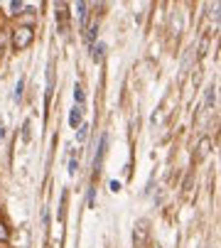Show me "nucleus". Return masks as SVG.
Segmentation results:
<instances>
[{
	"label": "nucleus",
	"instance_id": "nucleus-10",
	"mask_svg": "<svg viewBox=\"0 0 221 248\" xmlns=\"http://www.w3.org/2000/svg\"><path fill=\"white\" fill-rule=\"evenodd\" d=\"M96 32H98V25H91L89 32H86V42H94L96 40Z\"/></svg>",
	"mask_w": 221,
	"mask_h": 248
},
{
	"label": "nucleus",
	"instance_id": "nucleus-14",
	"mask_svg": "<svg viewBox=\"0 0 221 248\" xmlns=\"http://www.w3.org/2000/svg\"><path fill=\"white\" fill-rule=\"evenodd\" d=\"M10 8H13V10H15V15H20V10H22V8H25V5H22V3H20V0H15V3H13V5H10Z\"/></svg>",
	"mask_w": 221,
	"mask_h": 248
},
{
	"label": "nucleus",
	"instance_id": "nucleus-5",
	"mask_svg": "<svg viewBox=\"0 0 221 248\" xmlns=\"http://www.w3.org/2000/svg\"><path fill=\"white\" fill-rule=\"evenodd\" d=\"M145 226H147V221H140V224H138V243H142V241H145V236H147Z\"/></svg>",
	"mask_w": 221,
	"mask_h": 248
},
{
	"label": "nucleus",
	"instance_id": "nucleus-17",
	"mask_svg": "<svg viewBox=\"0 0 221 248\" xmlns=\"http://www.w3.org/2000/svg\"><path fill=\"white\" fill-rule=\"evenodd\" d=\"M211 17H214V20H219V3H214V5H211Z\"/></svg>",
	"mask_w": 221,
	"mask_h": 248
},
{
	"label": "nucleus",
	"instance_id": "nucleus-9",
	"mask_svg": "<svg viewBox=\"0 0 221 248\" xmlns=\"http://www.w3.org/2000/svg\"><path fill=\"white\" fill-rule=\"evenodd\" d=\"M77 10H79V20L84 25L86 22V3H77Z\"/></svg>",
	"mask_w": 221,
	"mask_h": 248
},
{
	"label": "nucleus",
	"instance_id": "nucleus-18",
	"mask_svg": "<svg viewBox=\"0 0 221 248\" xmlns=\"http://www.w3.org/2000/svg\"><path fill=\"white\" fill-rule=\"evenodd\" d=\"M3 138H5V130H3V128H0V140H3Z\"/></svg>",
	"mask_w": 221,
	"mask_h": 248
},
{
	"label": "nucleus",
	"instance_id": "nucleus-1",
	"mask_svg": "<svg viewBox=\"0 0 221 248\" xmlns=\"http://www.w3.org/2000/svg\"><path fill=\"white\" fill-rule=\"evenodd\" d=\"M32 40H34V30L32 27H17L15 32H13V47L20 52V49H27L30 45H32Z\"/></svg>",
	"mask_w": 221,
	"mask_h": 248
},
{
	"label": "nucleus",
	"instance_id": "nucleus-15",
	"mask_svg": "<svg viewBox=\"0 0 221 248\" xmlns=\"http://www.w3.org/2000/svg\"><path fill=\"white\" fill-rule=\"evenodd\" d=\"M22 128H25V130H22V140H25V143H27V140H30V123H25Z\"/></svg>",
	"mask_w": 221,
	"mask_h": 248
},
{
	"label": "nucleus",
	"instance_id": "nucleus-4",
	"mask_svg": "<svg viewBox=\"0 0 221 248\" xmlns=\"http://www.w3.org/2000/svg\"><path fill=\"white\" fill-rule=\"evenodd\" d=\"M103 52H106V45H103V42L94 45V49H91V57H94V62H101V59H103Z\"/></svg>",
	"mask_w": 221,
	"mask_h": 248
},
{
	"label": "nucleus",
	"instance_id": "nucleus-16",
	"mask_svg": "<svg viewBox=\"0 0 221 248\" xmlns=\"http://www.w3.org/2000/svg\"><path fill=\"white\" fill-rule=\"evenodd\" d=\"M77 170H79V162H77V160H71V162H69V172L74 174V172H77Z\"/></svg>",
	"mask_w": 221,
	"mask_h": 248
},
{
	"label": "nucleus",
	"instance_id": "nucleus-8",
	"mask_svg": "<svg viewBox=\"0 0 221 248\" xmlns=\"http://www.w3.org/2000/svg\"><path fill=\"white\" fill-rule=\"evenodd\" d=\"M8 238H10V231H8V226L3 221H0V243H5Z\"/></svg>",
	"mask_w": 221,
	"mask_h": 248
},
{
	"label": "nucleus",
	"instance_id": "nucleus-12",
	"mask_svg": "<svg viewBox=\"0 0 221 248\" xmlns=\"http://www.w3.org/2000/svg\"><path fill=\"white\" fill-rule=\"evenodd\" d=\"M214 101H216V89H214V86H211V89H209V91H206V103H209V106H211V103H214Z\"/></svg>",
	"mask_w": 221,
	"mask_h": 248
},
{
	"label": "nucleus",
	"instance_id": "nucleus-2",
	"mask_svg": "<svg viewBox=\"0 0 221 248\" xmlns=\"http://www.w3.org/2000/svg\"><path fill=\"white\" fill-rule=\"evenodd\" d=\"M81 116H84V106H74L71 113H69V125L71 128H79L81 125Z\"/></svg>",
	"mask_w": 221,
	"mask_h": 248
},
{
	"label": "nucleus",
	"instance_id": "nucleus-6",
	"mask_svg": "<svg viewBox=\"0 0 221 248\" xmlns=\"http://www.w3.org/2000/svg\"><path fill=\"white\" fill-rule=\"evenodd\" d=\"M86 138H89V125L81 123V125H79V135H77V140H79V143H84Z\"/></svg>",
	"mask_w": 221,
	"mask_h": 248
},
{
	"label": "nucleus",
	"instance_id": "nucleus-7",
	"mask_svg": "<svg viewBox=\"0 0 221 248\" xmlns=\"http://www.w3.org/2000/svg\"><path fill=\"white\" fill-rule=\"evenodd\" d=\"M74 101H77L79 106H84V91H81V86H74Z\"/></svg>",
	"mask_w": 221,
	"mask_h": 248
},
{
	"label": "nucleus",
	"instance_id": "nucleus-13",
	"mask_svg": "<svg viewBox=\"0 0 221 248\" xmlns=\"http://www.w3.org/2000/svg\"><path fill=\"white\" fill-rule=\"evenodd\" d=\"M89 206H91V209L96 206V187H91V189H89Z\"/></svg>",
	"mask_w": 221,
	"mask_h": 248
},
{
	"label": "nucleus",
	"instance_id": "nucleus-3",
	"mask_svg": "<svg viewBox=\"0 0 221 248\" xmlns=\"http://www.w3.org/2000/svg\"><path fill=\"white\" fill-rule=\"evenodd\" d=\"M209 153H211V140H209V138H202V140H199V145H197V157L204 160Z\"/></svg>",
	"mask_w": 221,
	"mask_h": 248
},
{
	"label": "nucleus",
	"instance_id": "nucleus-11",
	"mask_svg": "<svg viewBox=\"0 0 221 248\" xmlns=\"http://www.w3.org/2000/svg\"><path fill=\"white\" fill-rule=\"evenodd\" d=\"M22 89H25V79H20V81H17V86H15V98H17V101L22 98Z\"/></svg>",
	"mask_w": 221,
	"mask_h": 248
}]
</instances>
